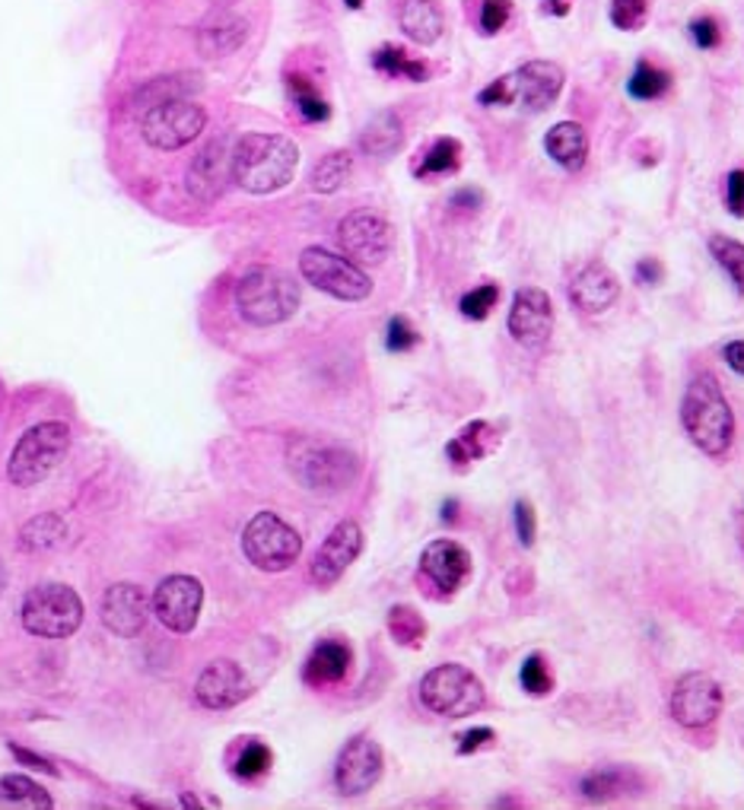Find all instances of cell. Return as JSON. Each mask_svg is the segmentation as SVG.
Returning a JSON list of instances; mask_svg holds the SVG:
<instances>
[{"instance_id":"1","label":"cell","mask_w":744,"mask_h":810,"mask_svg":"<svg viewBox=\"0 0 744 810\" xmlns=\"http://www.w3.org/2000/svg\"><path fill=\"white\" fill-rule=\"evenodd\" d=\"M299 150L284 134H245L233 146V182L252 194H271L293 182Z\"/></svg>"},{"instance_id":"2","label":"cell","mask_w":744,"mask_h":810,"mask_svg":"<svg viewBox=\"0 0 744 810\" xmlns=\"http://www.w3.org/2000/svg\"><path fill=\"white\" fill-rule=\"evenodd\" d=\"M681 423L706 454L720 458L728 452V445L735 439V413L713 376H696L687 385L684 404H681Z\"/></svg>"},{"instance_id":"3","label":"cell","mask_w":744,"mask_h":810,"mask_svg":"<svg viewBox=\"0 0 744 810\" xmlns=\"http://www.w3.org/2000/svg\"><path fill=\"white\" fill-rule=\"evenodd\" d=\"M236 309L255 328L284 325L299 309V284L281 267H252L236 286Z\"/></svg>"},{"instance_id":"4","label":"cell","mask_w":744,"mask_h":810,"mask_svg":"<svg viewBox=\"0 0 744 810\" xmlns=\"http://www.w3.org/2000/svg\"><path fill=\"white\" fill-rule=\"evenodd\" d=\"M287 464L293 476L306 490H318V493L344 490L354 476L360 474V461L350 449L335 445V442H322V439H309V435L289 442Z\"/></svg>"},{"instance_id":"5","label":"cell","mask_w":744,"mask_h":810,"mask_svg":"<svg viewBox=\"0 0 744 810\" xmlns=\"http://www.w3.org/2000/svg\"><path fill=\"white\" fill-rule=\"evenodd\" d=\"M563 68L553 61H529L516 73L480 90V105H522L526 112H548L563 90Z\"/></svg>"},{"instance_id":"6","label":"cell","mask_w":744,"mask_h":810,"mask_svg":"<svg viewBox=\"0 0 744 810\" xmlns=\"http://www.w3.org/2000/svg\"><path fill=\"white\" fill-rule=\"evenodd\" d=\"M68 449H71V429H68V423L51 420V423L32 427L29 432H23V439L17 442V449L10 454V464H7L10 483H17V486L42 483L45 476L61 468Z\"/></svg>"},{"instance_id":"7","label":"cell","mask_w":744,"mask_h":810,"mask_svg":"<svg viewBox=\"0 0 744 810\" xmlns=\"http://www.w3.org/2000/svg\"><path fill=\"white\" fill-rule=\"evenodd\" d=\"M26 633L42 639L73 636L83 623V601L68 585H39L23 597L20 611Z\"/></svg>"},{"instance_id":"8","label":"cell","mask_w":744,"mask_h":810,"mask_svg":"<svg viewBox=\"0 0 744 810\" xmlns=\"http://www.w3.org/2000/svg\"><path fill=\"white\" fill-rule=\"evenodd\" d=\"M420 703L436 715L465 718L487 703L483 684L465 665H439L420 680Z\"/></svg>"},{"instance_id":"9","label":"cell","mask_w":744,"mask_h":810,"mask_svg":"<svg viewBox=\"0 0 744 810\" xmlns=\"http://www.w3.org/2000/svg\"><path fill=\"white\" fill-rule=\"evenodd\" d=\"M242 550L252 560V566L265 572H284L299 560L303 537L277 512H258L242 531Z\"/></svg>"},{"instance_id":"10","label":"cell","mask_w":744,"mask_h":810,"mask_svg":"<svg viewBox=\"0 0 744 810\" xmlns=\"http://www.w3.org/2000/svg\"><path fill=\"white\" fill-rule=\"evenodd\" d=\"M299 270H303L306 284H313L315 289L344 299V303H360L373 293V280L363 274L360 264L340 258L328 248H306L299 258Z\"/></svg>"},{"instance_id":"11","label":"cell","mask_w":744,"mask_h":810,"mask_svg":"<svg viewBox=\"0 0 744 810\" xmlns=\"http://www.w3.org/2000/svg\"><path fill=\"white\" fill-rule=\"evenodd\" d=\"M207 127V112L192 102V99H179V102H166L156 105L141 115V134L153 150H182L192 141L201 137V131Z\"/></svg>"},{"instance_id":"12","label":"cell","mask_w":744,"mask_h":810,"mask_svg":"<svg viewBox=\"0 0 744 810\" xmlns=\"http://www.w3.org/2000/svg\"><path fill=\"white\" fill-rule=\"evenodd\" d=\"M337 242L354 264H383L391 252V223L376 211H354L340 219Z\"/></svg>"},{"instance_id":"13","label":"cell","mask_w":744,"mask_h":810,"mask_svg":"<svg viewBox=\"0 0 744 810\" xmlns=\"http://www.w3.org/2000/svg\"><path fill=\"white\" fill-rule=\"evenodd\" d=\"M201 604H204V585L192 575H169L153 592V614L166 629L179 636L192 633L197 626Z\"/></svg>"},{"instance_id":"14","label":"cell","mask_w":744,"mask_h":810,"mask_svg":"<svg viewBox=\"0 0 744 810\" xmlns=\"http://www.w3.org/2000/svg\"><path fill=\"white\" fill-rule=\"evenodd\" d=\"M722 709V687L710 674H687L674 684L672 715L684 728H710Z\"/></svg>"},{"instance_id":"15","label":"cell","mask_w":744,"mask_h":810,"mask_svg":"<svg viewBox=\"0 0 744 810\" xmlns=\"http://www.w3.org/2000/svg\"><path fill=\"white\" fill-rule=\"evenodd\" d=\"M383 779V750L369 738H354L344 744L335 766V786L344 798L366 794Z\"/></svg>"},{"instance_id":"16","label":"cell","mask_w":744,"mask_h":810,"mask_svg":"<svg viewBox=\"0 0 744 810\" xmlns=\"http://www.w3.org/2000/svg\"><path fill=\"white\" fill-rule=\"evenodd\" d=\"M230 178H233V150L223 137H216L192 160L188 175H185V188L197 204H214L223 197Z\"/></svg>"},{"instance_id":"17","label":"cell","mask_w":744,"mask_h":810,"mask_svg":"<svg viewBox=\"0 0 744 810\" xmlns=\"http://www.w3.org/2000/svg\"><path fill=\"white\" fill-rule=\"evenodd\" d=\"M509 334L529 347L538 350L551 340L553 334V303L551 296L538 286H526L516 293L512 309H509Z\"/></svg>"},{"instance_id":"18","label":"cell","mask_w":744,"mask_h":810,"mask_svg":"<svg viewBox=\"0 0 744 810\" xmlns=\"http://www.w3.org/2000/svg\"><path fill=\"white\" fill-rule=\"evenodd\" d=\"M363 550V531L357 522H340L325 537V544L318 547V553L313 556V566H309V578H313L315 585H322V588H328V585H335L337 578L344 575V572L350 570V563L360 556Z\"/></svg>"},{"instance_id":"19","label":"cell","mask_w":744,"mask_h":810,"mask_svg":"<svg viewBox=\"0 0 744 810\" xmlns=\"http://www.w3.org/2000/svg\"><path fill=\"white\" fill-rule=\"evenodd\" d=\"M252 693V680L245 677L236 662H214L201 670L197 684H194V696L201 706L207 709H233L242 699Z\"/></svg>"},{"instance_id":"20","label":"cell","mask_w":744,"mask_h":810,"mask_svg":"<svg viewBox=\"0 0 744 810\" xmlns=\"http://www.w3.org/2000/svg\"><path fill=\"white\" fill-rule=\"evenodd\" d=\"M150 619V597L144 588L137 585H112L105 597H102V623L115 633V636H137Z\"/></svg>"},{"instance_id":"21","label":"cell","mask_w":744,"mask_h":810,"mask_svg":"<svg viewBox=\"0 0 744 810\" xmlns=\"http://www.w3.org/2000/svg\"><path fill=\"white\" fill-rule=\"evenodd\" d=\"M420 570L439 592L452 595V592L461 588V582L471 572V556L456 541H432L430 547L424 550V556H420Z\"/></svg>"},{"instance_id":"22","label":"cell","mask_w":744,"mask_h":810,"mask_svg":"<svg viewBox=\"0 0 744 810\" xmlns=\"http://www.w3.org/2000/svg\"><path fill=\"white\" fill-rule=\"evenodd\" d=\"M618 277L604 267L601 262L585 264L577 274V280L570 286V299L579 311L585 315H601L618 303Z\"/></svg>"},{"instance_id":"23","label":"cell","mask_w":744,"mask_h":810,"mask_svg":"<svg viewBox=\"0 0 744 810\" xmlns=\"http://www.w3.org/2000/svg\"><path fill=\"white\" fill-rule=\"evenodd\" d=\"M201 90V80L194 73H166V76H156L144 83L137 93H134V112L144 115L156 105H166V102H179V99H192Z\"/></svg>"},{"instance_id":"24","label":"cell","mask_w":744,"mask_h":810,"mask_svg":"<svg viewBox=\"0 0 744 810\" xmlns=\"http://www.w3.org/2000/svg\"><path fill=\"white\" fill-rule=\"evenodd\" d=\"M548 146V156H551L557 166H563L567 172H579L585 166V156H589V137L582 131V124L577 121H560L553 124L544 137Z\"/></svg>"},{"instance_id":"25","label":"cell","mask_w":744,"mask_h":810,"mask_svg":"<svg viewBox=\"0 0 744 810\" xmlns=\"http://www.w3.org/2000/svg\"><path fill=\"white\" fill-rule=\"evenodd\" d=\"M350 662H354V655H350L347 645L337 643V639H325V643L315 645L309 662H306V680H309L313 687L337 684V680H344V674H347Z\"/></svg>"},{"instance_id":"26","label":"cell","mask_w":744,"mask_h":810,"mask_svg":"<svg viewBox=\"0 0 744 810\" xmlns=\"http://www.w3.org/2000/svg\"><path fill=\"white\" fill-rule=\"evenodd\" d=\"M398 20L405 35L417 45H432L442 35V10L436 0H405Z\"/></svg>"},{"instance_id":"27","label":"cell","mask_w":744,"mask_h":810,"mask_svg":"<svg viewBox=\"0 0 744 810\" xmlns=\"http://www.w3.org/2000/svg\"><path fill=\"white\" fill-rule=\"evenodd\" d=\"M401 143H405V124H401V119L395 112H379L376 119H369V124L363 127L360 134L363 153H369L376 160L398 153Z\"/></svg>"},{"instance_id":"28","label":"cell","mask_w":744,"mask_h":810,"mask_svg":"<svg viewBox=\"0 0 744 810\" xmlns=\"http://www.w3.org/2000/svg\"><path fill=\"white\" fill-rule=\"evenodd\" d=\"M493 449H497V429L490 427V423H483V420H475V423H468L446 445V454H449L452 464H471V461L490 454Z\"/></svg>"},{"instance_id":"29","label":"cell","mask_w":744,"mask_h":810,"mask_svg":"<svg viewBox=\"0 0 744 810\" xmlns=\"http://www.w3.org/2000/svg\"><path fill=\"white\" fill-rule=\"evenodd\" d=\"M245 32H248L245 20L233 17V13H226V17H216L214 23H207L201 29L197 45H201V51H204L207 58H223V54L236 51V48L245 42Z\"/></svg>"},{"instance_id":"30","label":"cell","mask_w":744,"mask_h":810,"mask_svg":"<svg viewBox=\"0 0 744 810\" xmlns=\"http://www.w3.org/2000/svg\"><path fill=\"white\" fill-rule=\"evenodd\" d=\"M582 794L592 798V801H611L618 794H624L630 788H636V776L630 769H618V766H608V769H595L582 779Z\"/></svg>"},{"instance_id":"31","label":"cell","mask_w":744,"mask_h":810,"mask_svg":"<svg viewBox=\"0 0 744 810\" xmlns=\"http://www.w3.org/2000/svg\"><path fill=\"white\" fill-rule=\"evenodd\" d=\"M373 68L385 76H405L414 83H424L430 76V68L417 58H410L405 48L398 45H383L373 54Z\"/></svg>"},{"instance_id":"32","label":"cell","mask_w":744,"mask_h":810,"mask_svg":"<svg viewBox=\"0 0 744 810\" xmlns=\"http://www.w3.org/2000/svg\"><path fill=\"white\" fill-rule=\"evenodd\" d=\"M0 804L3 808H51V794L26 776L0 779Z\"/></svg>"},{"instance_id":"33","label":"cell","mask_w":744,"mask_h":810,"mask_svg":"<svg viewBox=\"0 0 744 810\" xmlns=\"http://www.w3.org/2000/svg\"><path fill=\"white\" fill-rule=\"evenodd\" d=\"M350 172H354V156L347 150L328 153L313 168V191H318V194H335L337 188L347 185Z\"/></svg>"},{"instance_id":"34","label":"cell","mask_w":744,"mask_h":810,"mask_svg":"<svg viewBox=\"0 0 744 810\" xmlns=\"http://www.w3.org/2000/svg\"><path fill=\"white\" fill-rule=\"evenodd\" d=\"M458 163H461V143L452 141V137H439V141L432 143L430 150L424 153V160L417 163L414 175H417V178L449 175V172H456Z\"/></svg>"},{"instance_id":"35","label":"cell","mask_w":744,"mask_h":810,"mask_svg":"<svg viewBox=\"0 0 744 810\" xmlns=\"http://www.w3.org/2000/svg\"><path fill=\"white\" fill-rule=\"evenodd\" d=\"M289 95H293V102H296L299 115H303L306 121H328V119H332V105L325 102V95L315 90L313 80H309V76H299V73H293V76H289Z\"/></svg>"},{"instance_id":"36","label":"cell","mask_w":744,"mask_h":810,"mask_svg":"<svg viewBox=\"0 0 744 810\" xmlns=\"http://www.w3.org/2000/svg\"><path fill=\"white\" fill-rule=\"evenodd\" d=\"M669 86H672V76L662 68H655L652 61H640L630 83H626L633 99H659V95L669 93Z\"/></svg>"},{"instance_id":"37","label":"cell","mask_w":744,"mask_h":810,"mask_svg":"<svg viewBox=\"0 0 744 810\" xmlns=\"http://www.w3.org/2000/svg\"><path fill=\"white\" fill-rule=\"evenodd\" d=\"M388 633H391L401 645H420V639L427 636V623H424V617H420L414 607L398 604V607H391V614H388Z\"/></svg>"},{"instance_id":"38","label":"cell","mask_w":744,"mask_h":810,"mask_svg":"<svg viewBox=\"0 0 744 810\" xmlns=\"http://www.w3.org/2000/svg\"><path fill=\"white\" fill-rule=\"evenodd\" d=\"M710 252L713 258L725 267V274L732 277V284L744 293V245L728 236H710Z\"/></svg>"},{"instance_id":"39","label":"cell","mask_w":744,"mask_h":810,"mask_svg":"<svg viewBox=\"0 0 744 810\" xmlns=\"http://www.w3.org/2000/svg\"><path fill=\"white\" fill-rule=\"evenodd\" d=\"M267 769H271V750L262 740H248L242 747L239 757H236V766H233V772L239 779H258V776H265Z\"/></svg>"},{"instance_id":"40","label":"cell","mask_w":744,"mask_h":810,"mask_svg":"<svg viewBox=\"0 0 744 810\" xmlns=\"http://www.w3.org/2000/svg\"><path fill=\"white\" fill-rule=\"evenodd\" d=\"M497 299H500V286L497 284L478 286V289H471V293L461 296V315L471 318V321H483V318L493 311Z\"/></svg>"},{"instance_id":"41","label":"cell","mask_w":744,"mask_h":810,"mask_svg":"<svg viewBox=\"0 0 744 810\" xmlns=\"http://www.w3.org/2000/svg\"><path fill=\"white\" fill-rule=\"evenodd\" d=\"M611 23L624 32H636L640 25L646 23L649 17V0H614L611 3Z\"/></svg>"},{"instance_id":"42","label":"cell","mask_w":744,"mask_h":810,"mask_svg":"<svg viewBox=\"0 0 744 810\" xmlns=\"http://www.w3.org/2000/svg\"><path fill=\"white\" fill-rule=\"evenodd\" d=\"M519 680H522V687H526V693H531V696H544V693H551L553 677L551 670H548L544 655H531L529 662L522 665Z\"/></svg>"},{"instance_id":"43","label":"cell","mask_w":744,"mask_h":810,"mask_svg":"<svg viewBox=\"0 0 744 810\" xmlns=\"http://www.w3.org/2000/svg\"><path fill=\"white\" fill-rule=\"evenodd\" d=\"M512 13V0H483L480 7V32L483 35H497Z\"/></svg>"},{"instance_id":"44","label":"cell","mask_w":744,"mask_h":810,"mask_svg":"<svg viewBox=\"0 0 744 810\" xmlns=\"http://www.w3.org/2000/svg\"><path fill=\"white\" fill-rule=\"evenodd\" d=\"M417 344V331L410 328L408 318H391L388 321V328H385V347L391 350V353H408L410 347Z\"/></svg>"},{"instance_id":"45","label":"cell","mask_w":744,"mask_h":810,"mask_svg":"<svg viewBox=\"0 0 744 810\" xmlns=\"http://www.w3.org/2000/svg\"><path fill=\"white\" fill-rule=\"evenodd\" d=\"M691 39H694L696 48H703V51H710V48L720 45L722 32H720V23L713 20V17H700L691 23Z\"/></svg>"},{"instance_id":"46","label":"cell","mask_w":744,"mask_h":810,"mask_svg":"<svg viewBox=\"0 0 744 810\" xmlns=\"http://www.w3.org/2000/svg\"><path fill=\"white\" fill-rule=\"evenodd\" d=\"M725 204H728V214L744 216V168L728 172V182H725Z\"/></svg>"},{"instance_id":"47","label":"cell","mask_w":744,"mask_h":810,"mask_svg":"<svg viewBox=\"0 0 744 810\" xmlns=\"http://www.w3.org/2000/svg\"><path fill=\"white\" fill-rule=\"evenodd\" d=\"M516 534H519V544L531 547L534 544V512L526 500L516 502Z\"/></svg>"},{"instance_id":"48","label":"cell","mask_w":744,"mask_h":810,"mask_svg":"<svg viewBox=\"0 0 744 810\" xmlns=\"http://www.w3.org/2000/svg\"><path fill=\"white\" fill-rule=\"evenodd\" d=\"M493 731L490 728H471V731H465L461 738H458V753H475L480 747H487V744H493Z\"/></svg>"},{"instance_id":"49","label":"cell","mask_w":744,"mask_h":810,"mask_svg":"<svg viewBox=\"0 0 744 810\" xmlns=\"http://www.w3.org/2000/svg\"><path fill=\"white\" fill-rule=\"evenodd\" d=\"M636 280L646 286H655L662 280V264L655 262V258H643V262L636 264Z\"/></svg>"},{"instance_id":"50","label":"cell","mask_w":744,"mask_h":810,"mask_svg":"<svg viewBox=\"0 0 744 810\" xmlns=\"http://www.w3.org/2000/svg\"><path fill=\"white\" fill-rule=\"evenodd\" d=\"M722 359L728 362V369H732V372L744 376V340H732V344L722 350Z\"/></svg>"},{"instance_id":"51","label":"cell","mask_w":744,"mask_h":810,"mask_svg":"<svg viewBox=\"0 0 744 810\" xmlns=\"http://www.w3.org/2000/svg\"><path fill=\"white\" fill-rule=\"evenodd\" d=\"M480 191L475 188H465V191H458L456 197H452V207H458V211H478L480 207Z\"/></svg>"},{"instance_id":"52","label":"cell","mask_w":744,"mask_h":810,"mask_svg":"<svg viewBox=\"0 0 744 810\" xmlns=\"http://www.w3.org/2000/svg\"><path fill=\"white\" fill-rule=\"evenodd\" d=\"M13 750V757L23 762H32V769H45V772H54V766L49 760H42V757H35V753H29V750H20V747H10Z\"/></svg>"},{"instance_id":"53","label":"cell","mask_w":744,"mask_h":810,"mask_svg":"<svg viewBox=\"0 0 744 810\" xmlns=\"http://www.w3.org/2000/svg\"><path fill=\"white\" fill-rule=\"evenodd\" d=\"M548 3H551V13H557V17H563L570 10V3H563V0H548Z\"/></svg>"},{"instance_id":"54","label":"cell","mask_w":744,"mask_h":810,"mask_svg":"<svg viewBox=\"0 0 744 810\" xmlns=\"http://www.w3.org/2000/svg\"><path fill=\"white\" fill-rule=\"evenodd\" d=\"M456 509H458L456 502H446V515H442V519H446V522H456Z\"/></svg>"},{"instance_id":"55","label":"cell","mask_w":744,"mask_h":810,"mask_svg":"<svg viewBox=\"0 0 744 810\" xmlns=\"http://www.w3.org/2000/svg\"><path fill=\"white\" fill-rule=\"evenodd\" d=\"M344 3H347L350 10H360V7H363V0H344Z\"/></svg>"},{"instance_id":"56","label":"cell","mask_w":744,"mask_h":810,"mask_svg":"<svg viewBox=\"0 0 744 810\" xmlns=\"http://www.w3.org/2000/svg\"><path fill=\"white\" fill-rule=\"evenodd\" d=\"M742 550H744V519H742Z\"/></svg>"},{"instance_id":"57","label":"cell","mask_w":744,"mask_h":810,"mask_svg":"<svg viewBox=\"0 0 744 810\" xmlns=\"http://www.w3.org/2000/svg\"><path fill=\"white\" fill-rule=\"evenodd\" d=\"M0 588H3V570H0Z\"/></svg>"}]
</instances>
